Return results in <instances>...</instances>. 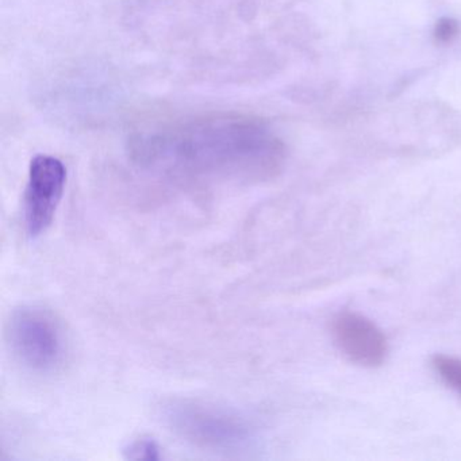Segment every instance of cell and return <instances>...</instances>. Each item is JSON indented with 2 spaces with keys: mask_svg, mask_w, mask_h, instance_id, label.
<instances>
[{
  "mask_svg": "<svg viewBox=\"0 0 461 461\" xmlns=\"http://www.w3.org/2000/svg\"><path fill=\"white\" fill-rule=\"evenodd\" d=\"M168 428L199 449L217 453H242L253 449L258 426L231 407L194 399H176L163 407Z\"/></svg>",
  "mask_w": 461,
  "mask_h": 461,
  "instance_id": "obj_2",
  "label": "cell"
},
{
  "mask_svg": "<svg viewBox=\"0 0 461 461\" xmlns=\"http://www.w3.org/2000/svg\"><path fill=\"white\" fill-rule=\"evenodd\" d=\"M141 166L177 176L261 180L282 168V142L258 126L221 125L144 141Z\"/></svg>",
  "mask_w": 461,
  "mask_h": 461,
  "instance_id": "obj_1",
  "label": "cell"
},
{
  "mask_svg": "<svg viewBox=\"0 0 461 461\" xmlns=\"http://www.w3.org/2000/svg\"><path fill=\"white\" fill-rule=\"evenodd\" d=\"M334 344L357 366L374 368L384 363L388 342L383 331L364 315L342 312L331 325Z\"/></svg>",
  "mask_w": 461,
  "mask_h": 461,
  "instance_id": "obj_5",
  "label": "cell"
},
{
  "mask_svg": "<svg viewBox=\"0 0 461 461\" xmlns=\"http://www.w3.org/2000/svg\"><path fill=\"white\" fill-rule=\"evenodd\" d=\"M431 364L442 382L461 396V358L437 355Z\"/></svg>",
  "mask_w": 461,
  "mask_h": 461,
  "instance_id": "obj_6",
  "label": "cell"
},
{
  "mask_svg": "<svg viewBox=\"0 0 461 461\" xmlns=\"http://www.w3.org/2000/svg\"><path fill=\"white\" fill-rule=\"evenodd\" d=\"M128 460L158 461L161 458V449L152 438H140L129 444L123 450Z\"/></svg>",
  "mask_w": 461,
  "mask_h": 461,
  "instance_id": "obj_7",
  "label": "cell"
},
{
  "mask_svg": "<svg viewBox=\"0 0 461 461\" xmlns=\"http://www.w3.org/2000/svg\"><path fill=\"white\" fill-rule=\"evenodd\" d=\"M434 40L439 44H449L458 34V23L452 18H441L434 26Z\"/></svg>",
  "mask_w": 461,
  "mask_h": 461,
  "instance_id": "obj_8",
  "label": "cell"
},
{
  "mask_svg": "<svg viewBox=\"0 0 461 461\" xmlns=\"http://www.w3.org/2000/svg\"><path fill=\"white\" fill-rule=\"evenodd\" d=\"M66 183L67 168L58 158L39 155L32 160L23 201L26 230L32 239L41 236L52 225Z\"/></svg>",
  "mask_w": 461,
  "mask_h": 461,
  "instance_id": "obj_4",
  "label": "cell"
},
{
  "mask_svg": "<svg viewBox=\"0 0 461 461\" xmlns=\"http://www.w3.org/2000/svg\"><path fill=\"white\" fill-rule=\"evenodd\" d=\"M7 339L15 358L34 374H55L66 363V330L45 307L29 304L15 310L10 317Z\"/></svg>",
  "mask_w": 461,
  "mask_h": 461,
  "instance_id": "obj_3",
  "label": "cell"
}]
</instances>
